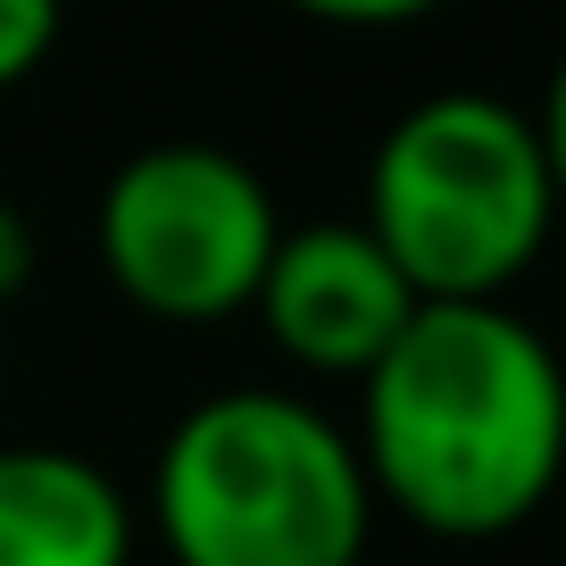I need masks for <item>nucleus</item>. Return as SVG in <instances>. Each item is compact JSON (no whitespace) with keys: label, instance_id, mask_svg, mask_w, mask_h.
Wrapping results in <instances>:
<instances>
[{"label":"nucleus","instance_id":"4","mask_svg":"<svg viewBox=\"0 0 566 566\" xmlns=\"http://www.w3.org/2000/svg\"><path fill=\"white\" fill-rule=\"evenodd\" d=\"M101 266L142 317L226 325L259 301L283 209L226 142H150L101 184Z\"/></svg>","mask_w":566,"mask_h":566},{"label":"nucleus","instance_id":"7","mask_svg":"<svg viewBox=\"0 0 566 566\" xmlns=\"http://www.w3.org/2000/svg\"><path fill=\"white\" fill-rule=\"evenodd\" d=\"M59 51V0H0V92H18Z\"/></svg>","mask_w":566,"mask_h":566},{"label":"nucleus","instance_id":"8","mask_svg":"<svg viewBox=\"0 0 566 566\" xmlns=\"http://www.w3.org/2000/svg\"><path fill=\"white\" fill-rule=\"evenodd\" d=\"M317 25H408V18H433L442 0H283Z\"/></svg>","mask_w":566,"mask_h":566},{"label":"nucleus","instance_id":"2","mask_svg":"<svg viewBox=\"0 0 566 566\" xmlns=\"http://www.w3.org/2000/svg\"><path fill=\"white\" fill-rule=\"evenodd\" d=\"M150 525L176 566H358L375 483L317 400L233 384L184 408L150 467Z\"/></svg>","mask_w":566,"mask_h":566},{"label":"nucleus","instance_id":"9","mask_svg":"<svg viewBox=\"0 0 566 566\" xmlns=\"http://www.w3.org/2000/svg\"><path fill=\"white\" fill-rule=\"evenodd\" d=\"M34 259H42V242H34V226H25V209L0 200V301H18L25 283H34Z\"/></svg>","mask_w":566,"mask_h":566},{"label":"nucleus","instance_id":"1","mask_svg":"<svg viewBox=\"0 0 566 566\" xmlns=\"http://www.w3.org/2000/svg\"><path fill=\"white\" fill-rule=\"evenodd\" d=\"M375 500L442 542L516 533L566 475V367L509 301H417L358 375Z\"/></svg>","mask_w":566,"mask_h":566},{"label":"nucleus","instance_id":"3","mask_svg":"<svg viewBox=\"0 0 566 566\" xmlns=\"http://www.w3.org/2000/svg\"><path fill=\"white\" fill-rule=\"evenodd\" d=\"M566 217L533 108L500 92H433L400 108L367 159V217L417 301H509Z\"/></svg>","mask_w":566,"mask_h":566},{"label":"nucleus","instance_id":"10","mask_svg":"<svg viewBox=\"0 0 566 566\" xmlns=\"http://www.w3.org/2000/svg\"><path fill=\"white\" fill-rule=\"evenodd\" d=\"M533 125H542L549 176H558V200H566V51H558V67H549V92H542V108H533Z\"/></svg>","mask_w":566,"mask_h":566},{"label":"nucleus","instance_id":"6","mask_svg":"<svg viewBox=\"0 0 566 566\" xmlns=\"http://www.w3.org/2000/svg\"><path fill=\"white\" fill-rule=\"evenodd\" d=\"M142 516L84 450H0V566H134Z\"/></svg>","mask_w":566,"mask_h":566},{"label":"nucleus","instance_id":"5","mask_svg":"<svg viewBox=\"0 0 566 566\" xmlns=\"http://www.w3.org/2000/svg\"><path fill=\"white\" fill-rule=\"evenodd\" d=\"M250 317L266 325V342L301 375H350L358 384L400 342V325L417 317V292L358 217H334V226L275 233V259L259 275Z\"/></svg>","mask_w":566,"mask_h":566}]
</instances>
